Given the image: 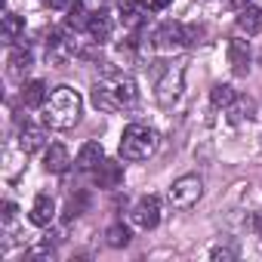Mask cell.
Wrapping results in <instances>:
<instances>
[{
  "label": "cell",
  "instance_id": "15",
  "mask_svg": "<svg viewBox=\"0 0 262 262\" xmlns=\"http://www.w3.org/2000/svg\"><path fill=\"white\" fill-rule=\"evenodd\" d=\"M56 219V201L50 198V194H40L37 201H34V207H31V222L34 225H50Z\"/></svg>",
  "mask_w": 262,
  "mask_h": 262
},
{
  "label": "cell",
  "instance_id": "18",
  "mask_svg": "<svg viewBox=\"0 0 262 262\" xmlns=\"http://www.w3.org/2000/svg\"><path fill=\"white\" fill-rule=\"evenodd\" d=\"M47 99H50V96H47V83H43V80H28V83L22 86V102H25L28 108H40Z\"/></svg>",
  "mask_w": 262,
  "mask_h": 262
},
{
  "label": "cell",
  "instance_id": "26",
  "mask_svg": "<svg viewBox=\"0 0 262 262\" xmlns=\"http://www.w3.org/2000/svg\"><path fill=\"white\" fill-rule=\"evenodd\" d=\"M250 228H253V231H256V234H259V237H262V210H259V213H253V216H250Z\"/></svg>",
  "mask_w": 262,
  "mask_h": 262
},
{
  "label": "cell",
  "instance_id": "1",
  "mask_svg": "<svg viewBox=\"0 0 262 262\" xmlns=\"http://www.w3.org/2000/svg\"><path fill=\"white\" fill-rule=\"evenodd\" d=\"M90 99H93V105L99 111H120V108L136 105L139 86L129 74H111V77H105V80H99L93 86Z\"/></svg>",
  "mask_w": 262,
  "mask_h": 262
},
{
  "label": "cell",
  "instance_id": "23",
  "mask_svg": "<svg viewBox=\"0 0 262 262\" xmlns=\"http://www.w3.org/2000/svg\"><path fill=\"white\" fill-rule=\"evenodd\" d=\"M86 204H90V194H86V191H77V194H71V198H68V204H65V222L77 219V216L86 210Z\"/></svg>",
  "mask_w": 262,
  "mask_h": 262
},
{
  "label": "cell",
  "instance_id": "6",
  "mask_svg": "<svg viewBox=\"0 0 262 262\" xmlns=\"http://www.w3.org/2000/svg\"><path fill=\"white\" fill-rule=\"evenodd\" d=\"M129 219H133V225L136 228H155L158 222H161V201L155 198V194H148V198H142L133 210H129Z\"/></svg>",
  "mask_w": 262,
  "mask_h": 262
},
{
  "label": "cell",
  "instance_id": "10",
  "mask_svg": "<svg viewBox=\"0 0 262 262\" xmlns=\"http://www.w3.org/2000/svg\"><path fill=\"white\" fill-rule=\"evenodd\" d=\"M93 173H96V185H99V188H117V185L123 182V167H120L117 161H108V158H105Z\"/></svg>",
  "mask_w": 262,
  "mask_h": 262
},
{
  "label": "cell",
  "instance_id": "12",
  "mask_svg": "<svg viewBox=\"0 0 262 262\" xmlns=\"http://www.w3.org/2000/svg\"><path fill=\"white\" fill-rule=\"evenodd\" d=\"M43 167L50 170V173H65L68 167H71V155H68V148L65 145H50L47 148V155H43Z\"/></svg>",
  "mask_w": 262,
  "mask_h": 262
},
{
  "label": "cell",
  "instance_id": "29",
  "mask_svg": "<svg viewBox=\"0 0 262 262\" xmlns=\"http://www.w3.org/2000/svg\"><path fill=\"white\" fill-rule=\"evenodd\" d=\"M231 4H234L237 10H244V7H253V0H231Z\"/></svg>",
  "mask_w": 262,
  "mask_h": 262
},
{
  "label": "cell",
  "instance_id": "3",
  "mask_svg": "<svg viewBox=\"0 0 262 262\" xmlns=\"http://www.w3.org/2000/svg\"><path fill=\"white\" fill-rule=\"evenodd\" d=\"M158 151V133L145 123H129L120 136V158L123 161H148Z\"/></svg>",
  "mask_w": 262,
  "mask_h": 262
},
{
  "label": "cell",
  "instance_id": "27",
  "mask_svg": "<svg viewBox=\"0 0 262 262\" xmlns=\"http://www.w3.org/2000/svg\"><path fill=\"white\" fill-rule=\"evenodd\" d=\"M77 0H50V10H71Z\"/></svg>",
  "mask_w": 262,
  "mask_h": 262
},
{
  "label": "cell",
  "instance_id": "20",
  "mask_svg": "<svg viewBox=\"0 0 262 262\" xmlns=\"http://www.w3.org/2000/svg\"><path fill=\"white\" fill-rule=\"evenodd\" d=\"M22 34H25V22H22L16 13H7V16H4V40H7V43H16Z\"/></svg>",
  "mask_w": 262,
  "mask_h": 262
},
{
  "label": "cell",
  "instance_id": "2",
  "mask_svg": "<svg viewBox=\"0 0 262 262\" xmlns=\"http://www.w3.org/2000/svg\"><path fill=\"white\" fill-rule=\"evenodd\" d=\"M80 111H83L80 93L71 86H56L43 102V123L53 129H71L80 120Z\"/></svg>",
  "mask_w": 262,
  "mask_h": 262
},
{
  "label": "cell",
  "instance_id": "24",
  "mask_svg": "<svg viewBox=\"0 0 262 262\" xmlns=\"http://www.w3.org/2000/svg\"><path fill=\"white\" fill-rule=\"evenodd\" d=\"M105 237H108V244H111V247H126L133 234H129V228H126V225H120V222H117V225H111V228L105 231Z\"/></svg>",
  "mask_w": 262,
  "mask_h": 262
},
{
  "label": "cell",
  "instance_id": "14",
  "mask_svg": "<svg viewBox=\"0 0 262 262\" xmlns=\"http://www.w3.org/2000/svg\"><path fill=\"white\" fill-rule=\"evenodd\" d=\"M34 65V56H31V50L28 47H16L13 53H10V77H16V80H22L25 74H28V68Z\"/></svg>",
  "mask_w": 262,
  "mask_h": 262
},
{
  "label": "cell",
  "instance_id": "22",
  "mask_svg": "<svg viewBox=\"0 0 262 262\" xmlns=\"http://www.w3.org/2000/svg\"><path fill=\"white\" fill-rule=\"evenodd\" d=\"M90 16H93V13H86V10L80 7V0H77V4L68 10V16H65V25L74 28V31H83V28H90Z\"/></svg>",
  "mask_w": 262,
  "mask_h": 262
},
{
  "label": "cell",
  "instance_id": "30",
  "mask_svg": "<svg viewBox=\"0 0 262 262\" xmlns=\"http://www.w3.org/2000/svg\"><path fill=\"white\" fill-rule=\"evenodd\" d=\"M151 7L155 10H164V7H170V0H151Z\"/></svg>",
  "mask_w": 262,
  "mask_h": 262
},
{
  "label": "cell",
  "instance_id": "7",
  "mask_svg": "<svg viewBox=\"0 0 262 262\" xmlns=\"http://www.w3.org/2000/svg\"><path fill=\"white\" fill-rule=\"evenodd\" d=\"M155 40H158V50H164V53L179 50L182 43H188L185 28H182L179 22H164V25L158 28V34H155Z\"/></svg>",
  "mask_w": 262,
  "mask_h": 262
},
{
  "label": "cell",
  "instance_id": "5",
  "mask_svg": "<svg viewBox=\"0 0 262 262\" xmlns=\"http://www.w3.org/2000/svg\"><path fill=\"white\" fill-rule=\"evenodd\" d=\"M182 77H185V62H173L164 77L158 80V102L161 105H173L182 93Z\"/></svg>",
  "mask_w": 262,
  "mask_h": 262
},
{
  "label": "cell",
  "instance_id": "25",
  "mask_svg": "<svg viewBox=\"0 0 262 262\" xmlns=\"http://www.w3.org/2000/svg\"><path fill=\"white\" fill-rule=\"evenodd\" d=\"M210 259H216V262H231V259H234V250H231V247H216V250L210 253Z\"/></svg>",
  "mask_w": 262,
  "mask_h": 262
},
{
  "label": "cell",
  "instance_id": "8",
  "mask_svg": "<svg viewBox=\"0 0 262 262\" xmlns=\"http://www.w3.org/2000/svg\"><path fill=\"white\" fill-rule=\"evenodd\" d=\"M117 10H120V22H123V28H129V31H136V28H142V25L148 22V7H145V4L120 0Z\"/></svg>",
  "mask_w": 262,
  "mask_h": 262
},
{
  "label": "cell",
  "instance_id": "28",
  "mask_svg": "<svg viewBox=\"0 0 262 262\" xmlns=\"http://www.w3.org/2000/svg\"><path fill=\"white\" fill-rule=\"evenodd\" d=\"M13 216H16V204H4V222H13Z\"/></svg>",
  "mask_w": 262,
  "mask_h": 262
},
{
  "label": "cell",
  "instance_id": "16",
  "mask_svg": "<svg viewBox=\"0 0 262 262\" xmlns=\"http://www.w3.org/2000/svg\"><path fill=\"white\" fill-rule=\"evenodd\" d=\"M237 28L244 34H259L262 31V10L259 7H244L237 13Z\"/></svg>",
  "mask_w": 262,
  "mask_h": 262
},
{
  "label": "cell",
  "instance_id": "19",
  "mask_svg": "<svg viewBox=\"0 0 262 262\" xmlns=\"http://www.w3.org/2000/svg\"><path fill=\"white\" fill-rule=\"evenodd\" d=\"M256 117V102L253 99H234L231 102V123H244Z\"/></svg>",
  "mask_w": 262,
  "mask_h": 262
},
{
  "label": "cell",
  "instance_id": "21",
  "mask_svg": "<svg viewBox=\"0 0 262 262\" xmlns=\"http://www.w3.org/2000/svg\"><path fill=\"white\" fill-rule=\"evenodd\" d=\"M234 99H237V93H234L228 83H216V86L210 90V102H213V108H231Z\"/></svg>",
  "mask_w": 262,
  "mask_h": 262
},
{
  "label": "cell",
  "instance_id": "4",
  "mask_svg": "<svg viewBox=\"0 0 262 262\" xmlns=\"http://www.w3.org/2000/svg\"><path fill=\"white\" fill-rule=\"evenodd\" d=\"M201 194H204V182H201V176H179V179L170 185V191H167L170 204L179 207V210L194 207V204L201 201Z\"/></svg>",
  "mask_w": 262,
  "mask_h": 262
},
{
  "label": "cell",
  "instance_id": "31",
  "mask_svg": "<svg viewBox=\"0 0 262 262\" xmlns=\"http://www.w3.org/2000/svg\"><path fill=\"white\" fill-rule=\"evenodd\" d=\"M114 4H120V0H114Z\"/></svg>",
  "mask_w": 262,
  "mask_h": 262
},
{
  "label": "cell",
  "instance_id": "13",
  "mask_svg": "<svg viewBox=\"0 0 262 262\" xmlns=\"http://www.w3.org/2000/svg\"><path fill=\"white\" fill-rule=\"evenodd\" d=\"M90 34H93V40L96 43H108L111 40V31H114V22H111V16L108 13H93L90 16V28H86Z\"/></svg>",
  "mask_w": 262,
  "mask_h": 262
},
{
  "label": "cell",
  "instance_id": "11",
  "mask_svg": "<svg viewBox=\"0 0 262 262\" xmlns=\"http://www.w3.org/2000/svg\"><path fill=\"white\" fill-rule=\"evenodd\" d=\"M19 145H22V151L25 155H34V151H40L43 145H47V129H40V126H22V133H19Z\"/></svg>",
  "mask_w": 262,
  "mask_h": 262
},
{
  "label": "cell",
  "instance_id": "17",
  "mask_svg": "<svg viewBox=\"0 0 262 262\" xmlns=\"http://www.w3.org/2000/svg\"><path fill=\"white\" fill-rule=\"evenodd\" d=\"M102 161H105V151H102L99 142H86V145L77 151V167H80V170H96Z\"/></svg>",
  "mask_w": 262,
  "mask_h": 262
},
{
  "label": "cell",
  "instance_id": "9",
  "mask_svg": "<svg viewBox=\"0 0 262 262\" xmlns=\"http://www.w3.org/2000/svg\"><path fill=\"white\" fill-rule=\"evenodd\" d=\"M228 65L237 77H244L250 71V43L247 40H241V37L228 40Z\"/></svg>",
  "mask_w": 262,
  "mask_h": 262
}]
</instances>
